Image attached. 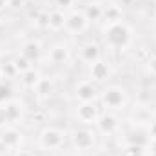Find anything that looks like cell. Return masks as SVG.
<instances>
[{
  "instance_id": "obj_1",
  "label": "cell",
  "mask_w": 156,
  "mask_h": 156,
  "mask_svg": "<svg viewBox=\"0 0 156 156\" xmlns=\"http://www.w3.org/2000/svg\"><path fill=\"white\" fill-rule=\"evenodd\" d=\"M105 44L111 47V49H116V51H123L131 40H133V33L131 29L123 24V22H116V24H109L107 29H105Z\"/></svg>"
},
{
  "instance_id": "obj_2",
  "label": "cell",
  "mask_w": 156,
  "mask_h": 156,
  "mask_svg": "<svg viewBox=\"0 0 156 156\" xmlns=\"http://www.w3.org/2000/svg\"><path fill=\"white\" fill-rule=\"evenodd\" d=\"M125 104H127V94L118 85H111L102 93V105L107 107V109L120 111V109L125 107Z\"/></svg>"
},
{
  "instance_id": "obj_3",
  "label": "cell",
  "mask_w": 156,
  "mask_h": 156,
  "mask_svg": "<svg viewBox=\"0 0 156 156\" xmlns=\"http://www.w3.org/2000/svg\"><path fill=\"white\" fill-rule=\"evenodd\" d=\"M71 142H73L75 149H78V151H89V149L94 147L96 136H94V133L89 131V129H76V131H73V134H71Z\"/></svg>"
},
{
  "instance_id": "obj_4",
  "label": "cell",
  "mask_w": 156,
  "mask_h": 156,
  "mask_svg": "<svg viewBox=\"0 0 156 156\" xmlns=\"http://www.w3.org/2000/svg\"><path fill=\"white\" fill-rule=\"evenodd\" d=\"M62 144H64V133L62 131H58L55 127L42 131V134H40V147L42 149L53 151V149H58Z\"/></svg>"
},
{
  "instance_id": "obj_5",
  "label": "cell",
  "mask_w": 156,
  "mask_h": 156,
  "mask_svg": "<svg viewBox=\"0 0 156 156\" xmlns=\"http://www.w3.org/2000/svg\"><path fill=\"white\" fill-rule=\"evenodd\" d=\"M98 116L100 115H98V107H96L94 102H83V104H80L76 107V118L85 125L96 123Z\"/></svg>"
},
{
  "instance_id": "obj_6",
  "label": "cell",
  "mask_w": 156,
  "mask_h": 156,
  "mask_svg": "<svg viewBox=\"0 0 156 156\" xmlns=\"http://www.w3.org/2000/svg\"><path fill=\"white\" fill-rule=\"evenodd\" d=\"M87 26H89V20L85 18V15L82 11H73L71 15L66 16V29L75 33V35L83 33L87 29Z\"/></svg>"
},
{
  "instance_id": "obj_7",
  "label": "cell",
  "mask_w": 156,
  "mask_h": 156,
  "mask_svg": "<svg viewBox=\"0 0 156 156\" xmlns=\"http://www.w3.org/2000/svg\"><path fill=\"white\" fill-rule=\"evenodd\" d=\"M96 129L98 133H102L104 136H111L118 131V118L111 113H105V115H100L96 120Z\"/></svg>"
},
{
  "instance_id": "obj_8",
  "label": "cell",
  "mask_w": 156,
  "mask_h": 156,
  "mask_svg": "<svg viewBox=\"0 0 156 156\" xmlns=\"http://www.w3.org/2000/svg\"><path fill=\"white\" fill-rule=\"evenodd\" d=\"M96 94H98V89H96V85L93 82H82L76 87V93H75V96H76V100L80 104H83V102H94Z\"/></svg>"
},
{
  "instance_id": "obj_9",
  "label": "cell",
  "mask_w": 156,
  "mask_h": 156,
  "mask_svg": "<svg viewBox=\"0 0 156 156\" xmlns=\"http://www.w3.org/2000/svg\"><path fill=\"white\" fill-rule=\"evenodd\" d=\"M0 144L5 149H16L22 144V133L16 131V129H5L0 134Z\"/></svg>"
},
{
  "instance_id": "obj_10",
  "label": "cell",
  "mask_w": 156,
  "mask_h": 156,
  "mask_svg": "<svg viewBox=\"0 0 156 156\" xmlns=\"http://www.w3.org/2000/svg\"><path fill=\"white\" fill-rule=\"evenodd\" d=\"M80 58H82V62H85V64H94V62H98V60H100V47H98L94 42H89V44L82 45V49H80Z\"/></svg>"
},
{
  "instance_id": "obj_11",
  "label": "cell",
  "mask_w": 156,
  "mask_h": 156,
  "mask_svg": "<svg viewBox=\"0 0 156 156\" xmlns=\"http://www.w3.org/2000/svg\"><path fill=\"white\" fill-rule=\"evenodd\" d=\"M40 55H42V49H40V44H38V42L29 40V42H26V44L22 45V56H24V58H27L31 64L38 62Z\"/></svg>"
},
{
  "instance_id": "obj_12",
  "label": "cell",
  "mask_w": 156,
  "mask_h": 156,
  "mask_svg": "<svg viewBox=\"0 0 156 156\" xmlns=\"http://www.w3.org/2000/svg\"><path fill=\"white\" fill-rule=\"evenodd\" d=\"M91 78H93L94 82H104V80H107V78H109V66H107L105 62H102V60L91 64Z\"/></svg>"
},
{
  "instance_id": "obj_13",
  "label": "cell",
  "mask_w": 156,
  "mask_h": 156,
  "mask_svg": "<svg viewBox=\"0 0 156 156\" xmlns=\"http://www.w3.org/2000/svg\"><path fill=\"white\" fill-rule=\"evenodd\" d=\"M151 140H153L151 133L147 129H142V127L134 129L131 133V136H129V144H136V145H144V147H147L151 144Z\"/></svg>"
},
{
  "instance_id": "obj_14",
  "label": "cell",
  "mask_w": 156,
  "mask_h": 156,
  "mask_svg": "<svg viewBox=\"0 0 156 156\" xmlns=\"http://www.w3.org/2000/svg\"><path fill=\"white\" fill-rule=\"evenodd\" d=\"M49 60L53 64H66L69 60V49L66 45H53L49 51Z\"/></svg>"
},
{
  "instance_id": "obj_15",
  "label": "cell",
  "mask_w": 156,
  "mask_h": 156,
  "mask_svg": "<svg viewBox=\"0 0 156 156\" xmlns=\"http://www.w3.org/2000/svg\"><path fill=\"white\" fill-rule=\"evenodd\" d=\"M47 27H49L51 31H60V29H64V27H66V15H64V11H60V9L51 11V13H49V24H47Z\"/></svg>"
},
{
  "instance_id": "obj_16",
  "label": "cell",
  "mask_w": 156,
  "mask_h": 156,
  "mask_svg": "<svg viewBox=\"0 0 156 156\" xmlns=\"http://www.w3.org/2000/svg\"><path fill=\"white\" fill-rule=\"evenodd\" d=\"M83 15H85V18H87L89 22H96V20H100V18L104 16V7H102L98 2H91V4L85 5Z\"/></svg>"
},
{
  "instance_id": "obj_17",
  "label": "cell",
  "mask_w": 156,
  "mask_h": 156,
  "mask_svg": "<svg viewBox=\"0 0 156 156\" xmlns=\"http://www.w3.org/2000/svg\"><path fill=\"white\" fill-rule=\"evenodd\" d=\"M4 107H5V115H7V122L9 123H16L20 118H22V107H20V104L18 102H7V104H4Z\"/></svg>"
},
{
  "instance_id": "obj_18",
  "label": "cell",
  "mask_w": 156,
  "mask_h": 156,
  "mask_svg": "<svg viewBox=\"0 0 156 156\" xmlns=\"http://www.w3.org/2000/svg\"><path fill=\"white\" fill-rule=\"evenodd\" d=\"M122 16H123V11L122 7H118L116 4H111L104 9V18L109 22V24H116V22H122Z\"/></svg>"
},
{
  "instance_id": "obj_19",
  "label": "cell",
  "mask_w": 156,
  "mask_h": 156,
  "mask_svg": "<svg viewBox=\"0 0 156 156\" xmlns=\"http://www.w3.org/2000/svg\"><path fill=\"white\" fill-rule=\"evenodd\" d=\"M33 89L37 91V94H38V96L45 98V96H49V94L55 91V83H53L49 78H40L38 82H37V85H35Z\"/></svg>"
},
{
  "instance_id": "obj_20",
  "label": "cell",
  "mask_w": 156,
  "mask_h": 156,
  "mask_svg": "<svg viewBox=\"0 0 156 156\" xmlns=\"http://www.w3.org/2000/svg\"><path fill=\"white\" fill-rule=\"evenodd\" d=\"M40 80V75L37 69H29V71H26V73H22V82H24V85H27V87H35L37 85V82Z\"/></svg>"
},
{
  "instance_id": "obj_21",
  "label": "cell",
  "mask_w": 156,
  "mask_h": 156,
  "mask_svg": "<svg viewBox=\"0 0 156 156\" xmlns=\"http://www.w3.org/2000/svg\"><path fill=\"white\" fill-rule=\"evenodd\" d=\"M11 100H13V89H11V85L5 83V82H0V105H4V104H7Z\"/></svg>"
},
{
  "instance_id": "obj_22",
  "label": "cell",
  "mask_w": 156,
  "mask_h": 156,
  "mask_svg": "<svg viewBox=\"0 0 156 156\" xmlns=\"http://www.w3.org/2000/svg\"><path fill=\"white\" fill-rule=\"evenodd\" d=\"M13 62H15V67H16V71H18L20 75H22V73H26V71H29V69L33 67V66H31V62H29L27 58H24L22 55H20L18 58H15Z\"/></svg>"
},
{
  "instance_id": "obj_23",
  "label": "cell",
  "mask_w": 156,
  "mask_h": 156,
  "mask_svg": "<svg viewBox=\"0 0 156 156\" xmlns=\"http://www.w3.org/2000/svg\"><path fill=\"white\" fill-rule=\"evenodd\" d=\"M0 73H2L4 78H13L15 75H18V71H16V67H15V62H5V64H2Z\"/></svg>"
},
{
  "instance_id": "obj_24",
  "label": "cell",
  "mask_w": 156,
  "mask_h": 156,
  "mask_svg": "<svg viewBox=\"0 0 156 156\" xmlns=\"http://www.w3.org/2000/svg\"><path fill=\"white\" fill-rule=\"evenodd\" d=\"M125 156H145V147L136 145V144H129L125 147Z\"/></svg>"
},
{
  "instance_id": "obj_25",
  "label": "cell",
  "mask_w": 156,
  "mask_h": 156,
  "mask_svg": "<svg viewBox=\"0 0 156 156\" xmlns=\"http://www.w3.org/2000/svg\"><path fill=\"white\" fill-rule=\"evenodd\" d=\"M35 20H37L38 27H47V24H49V13H38L35 16Z\"/></svg>"
},
{
  "instance_id": "obj_26",
  "label": "cell",
  "mask_w": 156,
  "mask_h": 156,
  "mask_svg": "<svg viewBox=\"0 0 156 156\" xmlns=\"http://www.w3.org/2000/svg\"><path fill=\"white\" fill-rule=\"evenodd\" d=\"M26 5V0H7V7L13 11H18Z\"/></svg>"
},
{
  "instance_id": "obj_27",
  "label": "cell",
  "mask_w": 156,
  "mask_h": 156,
  "mask_svg": "<svg viewBox=\"0 0 156 156\" xmlns=\"http://www.w3.org/2000/svg\"><path fill=\"white\" fill-rule=\"evenodd\" d=\"M147 69H149V73H151V75H154V76H156V56L149 58V62H147Z\"/></svg>"
},
{
  "instance_id": "obj_28",
  "label": "cell",
  "mask_w": 156,
  "mask_h": 156,
  "mask_svg": "<svg viewBox=\"0 0 156 156\" xmlns=\"http://www.w3.org/2000/svg\"><path fill=\"white\" fill-rule=\"evenodd\" d=\"M5 123H9L7 122V115H5V107L0 105V127H4Z\"/></svg>"
},
{
  "instance_id": "obj_29",
  "label": "cell",
  "mask_w": 156,
  "mask_h": 156,
  "mask_svg": "<svg viewBox=\"0 0 156 156\" xmlns=\"http://www.w3.org/2000/svg\"><path fill=\"white\" fill-rule=\"evenodd\" d=\"M56 2H58L60 7H69V5H73V0H56Z\"/></svg>"
},
{
  "instance_id": "obj_30",
  "label": "cell",
  "mask_w": 156,
  "mask_h": 156,
  "mask_svg": "<svg viewBox=\"0 0 156 156\" xmlns=\"http://www.w3.org/2000/svg\"><path fill=\"white\" fill-rule=\"evenodd\" d=\"M149 133H151V138L153 140H156V122L151 125V129H149Z\"/></svg>"
},
{
  "instance_id": "obj_31",
  "label": "cell",
  "mask_w": 156,
  "mask_h": 156,
  "mask_svg": "<svg viewBox=\"0 0 156 156\" xmlns=\"http://www.w3.org/2000/svg\"><path fill=\"white\" fill-rule=\"evenodd\" d=\"M15 156H33V154H31L29 151H18V153H16Z\"/></svg>"
},
{
  "instance_id": "obj_32",
  "label": "cell",
  "mask_w": 156,
  "mask_h": 156,
  "mask_svg": "<svg viewBox=\"0 0 156 156\" xmlns=\"http://www.w3.org/2000/svg\"><path fill=\"white\" fill-rule=\"evenodd\" d=\"M7 7V0H0V11H4Z\"/></svg>"
},
{
  "instance_id": "obj_33",
  "label": "cell",
  "mask_w": 156,
  "mask_h": 156,
  "mask_svg": "<svg viewBox=\"0 0 156 156\" xmlns=\"http://www.w3.org/2000/svg\"><path fill=\"white\" fill-rule=\"evenodd\" d=\"M151 156H156V153H151Z\"/></svg>"
}]
</instances>
